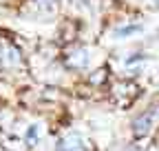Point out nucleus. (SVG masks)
Instances as JSON below:
<instances>
[{
	"mask_svg": "<svg viewBox=\"0 0 159 151\" xmlns=\"http://www.w3.org/2000/svg\"><path fill=\"white\" fill-rule=\"evenodd\" d=\"M157 118H159V109H150V111H146V113H142L135 122H133V129H135V134L137 136H146L148 131L155 127V122H157Z\"/></svg>",
	"mask_w": 159,
	"mask_h": 151,
	"instance_id": "obj_1",
	"label": "nucleus"
},
{
	"mask_svg": "<svg viewBox=\"0 0 159 151\" xmlns=\"http://www.w3.org/2000/svg\"><path fill=\"white\" fill-rule=\"evenodd\" d=\"M139 31H142V25H126V27L115 29L113 36H115V38H128V36H133V33H139Z\"/></svg>",
	"mask_w": 159,
	"mask_h": 151,
	"instance_id": "obj_2",
	"label": "nucleus"
},
{
	"mask_svg": "<svg viewBox=\"0 0 159 151\" xmlns=\"http://www.w3.org/2000/svg\"><path fill=\"white\" fill-rule=\"evenodd\" d=\"M27 138H29V140L38 138V127H35V124H33V127H29V134H27Z\"/></svg>",
	"mask_w": 159,
	"mask_h": 151,
	"instance_id": "obj_3",
	"label": "nucleus"
}]
</instances>
